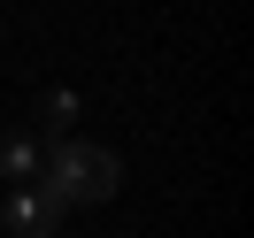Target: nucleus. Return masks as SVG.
Wrapping results in <instances>:
<instances>
[{
    "label": "nucleus",
    "mask_w": 254,
    "mask_h": 238,
    "mask_svg": "<svg viewBox=\"0 0 254 238\" xmlns=\"http://www.w3.org/2000/svg\"><path fill=\"white\" fill-rule=\"evenodd\" d=\"M39 169H47V146H39L31 131H8V139H0V177H8V185H31Z\"/></svg>",
    "instance_id": "7ed1b4c3"
},
{
    "label": "nucleus",
    "mask_w": 254,
    "mask_h": 238,
    "mask_svg": "<svg viewBox=\"0 0 254 238\" xmlns=\"http://www.w3.org/2000/svg\"><path fill=\"white\" fill-rule=\"evenodd\" d=\"M62 215H69V207L54 200L47 185H16V192H8V207H0L8 238H54V231H62Z\"/></svg>",
    "instance_id": "f03ea898"
},
{
    "label": "nucleus",
    "mask_w": 254,
    "mask_h": 238,
    "mask_svg": "<svg viewBox=\"0 0 254 238\" xmlns=\"http://www.w3.org/2000/svg\"><path fill=\"white\" fill-rule=\"evenodd\" d=\"M77 108H85L77 93H47V100H39V108H31V123H39V139H69V123H77Z\"/></svg>",
    "instance_id": "20e7f679"
},
{
    "label": "nucleus",
    "mask_w": 254,
    "mask_h": 238,
    "mask_svg": "<svg viewBox=\"0 0 254 238\" xmlns=\"http://www.w3.org/2000/svg\"><path fill=\"white\" fill-rule=\"evenodd\" d=\"M31 185H47L62 207H108L116 192H124V161H116L108 146H93V139H54L47 169H39Z\"/></svg>",
    "instance_id": "f257e3e1"
}]
</instances>
